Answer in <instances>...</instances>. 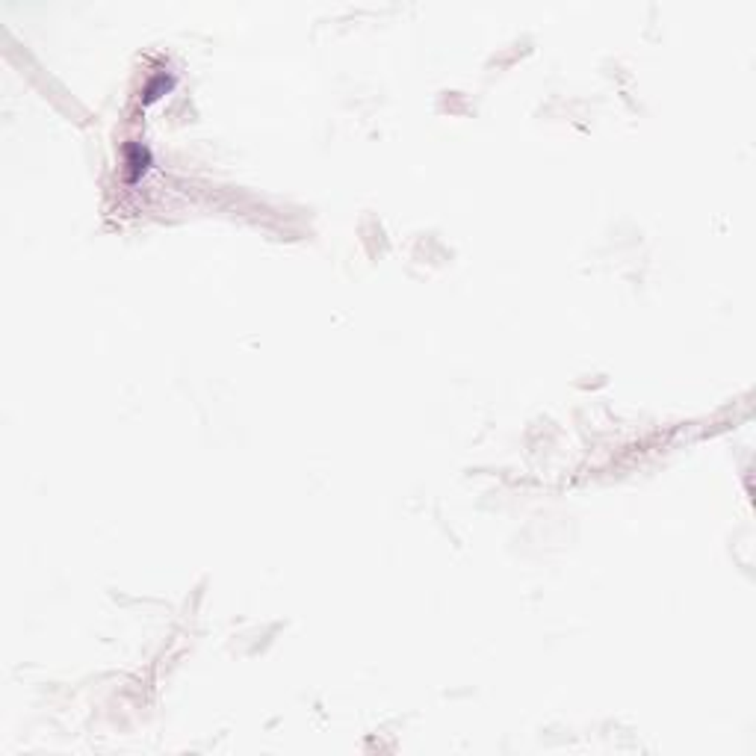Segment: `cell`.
Instances as JSON below:
<instances>
[{
    "mask_svg": "<svg viewBox=\"0 0 756 756\" xmlns=\"http://www.w3.org/2000/svg\"><path fill=\"white\" fill-rule=\"evenodd\" d=\"M124 160H128V178L136 181L139 175H145V169L151 163V154H148V148H142L139 142H130V145L124 148Z\"/></svg>",
    "mask_w": 756,
    "mask_h": 756,
    "instance_id": "1",
    "label": "cell"
},
{
    "mask_svg": "<svg viewBox=\"0 0 756 756\" xmlns=\"http://www.w3.org/2000/svg\"><path fill=\"white\" fill-rule=\"evenodd\" d=\"M171 74H157V77H151L148 80V86H145V101H157L160 98V94H166L169 89H171Z\"/></svg>",
    "mask_w": 756,
    "mask_h": 756,
    "instance_id": "2",
    "label": "cell"
}]
</instances>
